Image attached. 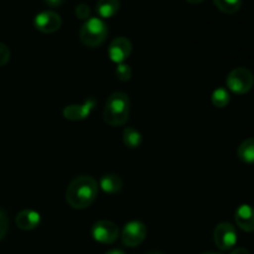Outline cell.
Here are the masks:
<instances>
[{"instance_id": "obj_19", "label": "cell", "mask_w": 254, "mask_h": 254, "mask_svg": "<svg viewBox=\"0 0 254 254\" xmlns=\"http://www.w3.org/2000/svg\"><path fill=\"white\" fill-rule=\"evenodd\" d=\"M116 76L121 82H128L133 77V69L126 62L124 64H119L116 69Z\"/></svg>"}, {"instance_id": "obj_9", "label": "cell", "mask_w": 254, "mask_h": 254, "mask_svg": "<svg viewBox=\"0 0 254 254\" xmlns=\"http://www.w3.org/2000/svg\"><path fill=\"white\" fill-rule=\"evenodd\" d=\"M34 25L42 34H54L61 27L62 19L57 12L45 10L35 16Z\"/></svg>"}, {"instance_id": "obj_28", "label": "cell", "mask_w": 254, "mask_h": 254, "mask_svg": "<svg viewBox=\"0 0 254 254\" xmlns=\"http://www.w3.org/2000/svg\"><path fill=\"white\" fill-rule=\"evenodd\" d=\"M202 254H221V253H216V252H206V253H202Z\"/></svg>"}, {"instance_id": "obj_10", "label": "cell", "mask_w": 254, "mask_h": 254, "mask_svg": "<svg viewBox=\"0 0 254 254\" xmlns=\"http://www.w3.org/2000/svg\"><path fill=\"white\" fill-rule=\"evenodd\" d=\"M96 104V98L89 97V98H87L81 104H69V106H66L64 108V111H62V114H64V117L67 121H84V119H87L91 116L92 111L94 109Z\"/></svg>"}, {"instance_id": "obj_22", "label": "cell", "mask_w": 254, "mask_h": 254, "mask_svg": "<svg viewBox=\"0 0 254 254\" xmlns=\"http://www.w3.org/2000/svg\"><path fill=\"white\" fill-rule=\"evenodd\" d=\"M10 60V50L5 44L0 42V67L6 64Z\"/></svg>"}, {"instance_id": "obj_26", "label": "cell", "mask_w": 254, "mask_h": 254, "mask_svg": "<svg viewBox=\"0 0 254 254\" xmlns=\"http://www.w3.org/2000/svg\"><path fill=\"white\" fill-rule=\"evenodd\" d=\"M186 1L190 2V4H201L203 0H186Z\"/></svg>"}, {"instance_id": "obj_18", "label": "cell", "mask_w": 254, "mask_h": 254, "mask_svg": "<svg viewBox=\"0 0 254 254\" xmlns=\"http://www.w3.org/2000/svg\"><path fill=\"white\" fill-rule=\"evenodd\" d=\"M213 4L225 14H236L242 6V0H213Z\"/></svg>"}, {"instance_id": "obj_15", "label": "cell", "mask_w": 254, "mask_h": 254, "mask_svg": "<svg viewBox=\"0 0 254 254\" xmlns=\"http://www.w3.org/2000/svg\"><path fill=\"white\" fill-rule=\"evenodd\" d=\"M143 143V136L138 129L127 127L123 130V144L129 149H138Z\"/></svg>"}, {"instance_id": "obj_27", "label": "cell", "mask_w": 254, "mask_h": 254, "mask_svg": "<svg viewBox=\"0 0 254 254\" xmlns=\"http://www.w3.org/2000/svg\"><path fill=\"white\" fill-rule=\"evenodd\" d=\"M145 254H164L163 252H159V251H151V252H148Z\"/></svg>"}, {"instance_id": "obj_24", "label": "cell", "mask_w": 254, "mask_h": 254, "mask_svg": "<svg viewBox=\"0 0 254 254\" xmlns=\"http://www.w3.org/2000/svg\"><path fill=\"white\" fill-rule=\"evenodd\" d=\"M231 254H250V252L246 248H236V250H233L231 252Z\"/></svg>"}, {"instance_id": "obj_23", "label": "cell", "mask_w": 254, "mask_h": 254, "mask_svg": "<svg viewBox=\"0 0 254 254\" xmlns=\"http://www.w3.org/2000/svg\"><path fill=\"white\" fill-rule=\"evenodd\" d=\"M64 1V0H45V2H46V4L51 7L60 6V5H61Z\"/></svg>"}, {"instance_id": "obj_5", "label": "cell", "mask_w": 254, "mask_h": 254, "mask_svg": "<svg viewBox=\"0 0 254 254\" xmlns=\"http://www.w3.org/2000/svg\"><path fill=\"white\" fill-rule=\"evenodd\" d=\"M148 228L140 221H130L127 223L122 231V242L127 247H138L145 241Z\"/></svg>"}, {"instance_id": "obj_11", "label": "cell", "mask_w": 254, "mask_h": 254, "mask_svg": "<svg viewBox=\"0 0 254 254\" xmlns=\"http://www.w3.org/2000/svg\"><path fill=\"white\" fill-rule=\"evenodd\" d=\"M235 221L245 232H254V208L250 205H241L235 212Z\"/></svg>"}, {"instance_id": "obj_14", "label": "cell", "mask_w": 254, "mask_h": 254, "mask_svg": "<svg viewBox=\"0 0 254 254\" xmlns=\"http://www.w3.org/2000/svg\"><path fill=\"white\" fill-rule=\"evenodd\" d=\"M121 7L119 0H98L96 5V10L101 19H109L113 17Z\"/></svg>"}, {"instance_id": "obj_20", "label": "cell", "mask_w": 254, "mask_h": 254, "mask_svg": "<svg viewBox=\"0 0 254 254\" xmlns=\"http://www.w3.org/2000/svg\"><path fill=\"white\" fill-rule=\"evenodd\" d=\"M74 14H76V16L78 17V19L88 20L89 17H91V9H89V6L87 4L81 2V4L77 5L76 9H74Z\"/></svg>"}, {"instance_id": "obj_17", "label": "cell", "mask_w": 254, "mask_h": 254, "mask_svg": "<svg viewBox=\"0 0 254 254\" xmlns=\"http://www.w3.org/2000/svg\"><path fill=\"white\" fill-rule=\"evenodd\" d=\"M231 101L230 92L227 91L223 87H218L215 91L212 92V96H211V102L215 107L217 108H225V107L228 106Z\"/></svg>"}, {"instance_id": "obj_3", "label": "cell", "mask_w": 254, "mask_h": 254, "mask_svg": "<svg viewBox=\"0 0 254 254\" xmlns=\"http://www.w3.org/2000/svg\"><path fill=\"white\" fill-rule=\"evenodd\" d=\"M108 36V26L101 17H89L79 30V40L87 47H98Z\"/></svg>"}, {"instance_id": "obj_8", "label": "cell", "mask_w": 254, "mask_h": 254, "mask_svg": "<svg viewBox=\"0 0 254 254\" xmlns=\"http://www.w3.org/2000/svg\"><path fill=\"white\" fill-rule=\"evenodd\" d=\"M131 51H133V45H131L130 40L119 36L109 44L108 57L114 64H124L131 55Z\"/></svg>"}, {"instance_id": "obj_16", "label": "cell", "mask_w": 254, "mask_h": 254, "mask_svg": "<svg viewBox=\"0 0 254 254\" xmlns=\"http://www.w3.org/2000/svg\"><path fill=\"white\" fill-rule=\"evenodd\" d=\"M237 155L246 164H254V138H248L240 144Z\"/></svg>"}, {"instance_id": "obj_1", "label": "cell", "mask_w": 254, "mask_h": 254, "mask_svg": "<svg viewBox=\"0 0 254 254\" xmlns=\"http://www.w3.org/2000/svg\"><path fill=\"white\" fill-rule=\"evenodd\" d=\"M98 184L92 176L81 175L74 178L66 189V201L74 210H84L96 201Z\"/></svg>"}, {"instance_id": "obj_21", "label": "cell", "mask_w": 254, "mask_h": 254, "mask_svg": "<svg viewBox=\"0 0 254 254\" xmlns=\"http://www.w3.org/2000/svg\"><path fill=\"white\" fill-rule=\"evenodd\" d=\"M7 230H9V218L4 211L0 210V241L6 236Z\"/></svg>"}, {"instance_id": "obj_7", "label": "cell", "mask_w": 254, "mask_h": 254, "mask_svg": "<svg viewBox=\"0 0 254 254\" xmlns=\"http://www.w3.org/2000/svg\"><path fill=\"white\" fill-rule=\"evenodd\" d=\"M92 237L102 245H112L119 237L118 225L108 220L97 221L92 226Z\"/></svg>"}, {"instance_id": "obj_12", "label": "cell", "mask_w": 254, "mask_h": 254, "mask_svg": "<svg viewBox=\"0 0 254 254\" xmlns=\"http://www.w3.org/2000/svg\"><path fill=\"white\" fill-rule=\"evenodd\" d=\"M40 223H41V216L35 210L26 208L20 211L16 216V225L22 231L36 230Z\"/></svg>"}, {"instance_id": "obj_4", "label": "cell", "mask_w": 254, "mask_h": 254, "mask_svg": "<svg viewBox=\"0 0 254 254\" xmlns=\"http://www.w3.org/2000/svg\"><path fill=\"white\" fill-rule=\"evenodd\" d=\"M226 83L227 88L233 93L246 94L253 88L254 76L246 67H237L228 73Z\"/></svg>"}, {"instance_id": "obj_2", "label": "cell", "mask_w": 254, "mask_h": 254, "mask_svg": "<svg viewBox=\"0 0 254 254\" xmlns=\"http://www.w3.org/2000/svg\"><path fill=\"white\" fill-rule=\"evenodd\" d=\"M130 114V99L124 92H113L107 98L103 109V121L111 127H122Z\"/></svg>"}, {"instance_id": "obj_6", "label": "cell", "mask_w": 254, "mask_h": 254, "mask_svg": "<svg viewBox=\"0 0 254 254\" xmlns=\"http://www.w3.org/2000/svg\"><path fill=\"white\" fill-rule=\"evenodd\" d=\"M213 241L221 251H231L237 243V232L232 223L221 222L213 231Z\"/></svg>"}, {"instance_id": "obj_13", "label": "cell", "mask_w": 254, "mask_h": 254, "mask_svg": "<svg viewBox=\"0 0 254 254\" xmlns=\"http://www.w3.org/2000/svg\"><path fill=\"white\" fill-rule=\"evenodd\" d=\"M99 188L106 193L114 195L123 189V180L117 174H106L99 180Z\"/></svg>"}, {"instance_id": "obj_25", "label": "cell", "mask_w": 254, "mask_h": 254, "mask_svg": "<svg viewBox=\"0 0 254 254\" xmlns=\"http://www.w3.org/2000/svg\"><path fill=\"white\" fill-rule=\"evenodd\" d=\"M104 254H126L122 250H111L108 252H106Z\"/></svg>"}]
</instances>
